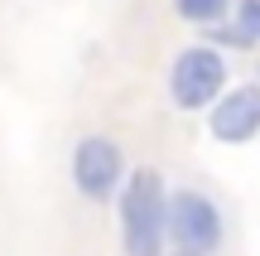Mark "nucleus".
Wrapping results in <instances>:
<instances>
[{
	"instance_id": "obj_5",
	"label": "nucleus",
	"mask_w": 260,
	"mask_h": 256,
	"mask_svg": "<svg viewBox=\"0 0 260 256\" xmlns=\"http://www.w3.org/2000/svg\"><path fill=\"white\" fill-rule=\"evenodd\" d=\"M207 126H212L217 140L226 145H246L251 135L260 131V87L255 82H241L222 97V102L207 111Z\"/></svg>"
},
{
	"instance_id": "obj_8",
	"label": "nucleus",
	"mask_w": 260,
	"mask_h": 256,
	"mask_svg": "<svg viewBox=\"0 0 260 256\" xmlns=\"http://www.w3.org/2000/svg\"><path fill=\"white\" fill-rule=\"evenodd\" d=\"M174 256H198V251H174Z\"/></svg>"
},
{
	"instance_id": "obj_1",
	"label": "nucleus",
	"mask_w": 260,
	"mask_h": 256,
	"mask_svg": "<svg viewBox=\"0 0 260 256\" xmlns=\"http://www.w3.org/2000/svg\"><path fill=\"white\" fill-rule=\"evenodd\" d=\"M164 232H169L164 179H159V169L140 164V169L125 179V193H121V242H125V256H159Z\"/></svg>"
},
{
	"instance_id": "obj_3",
	"label": "nucleus",
	"mask_w": 260,
	"mask_h": 256,
	"mask_svg": "<svg viewBox=\"0 0 260 256\" xmlns=\"http://www.w3.org/2000/svg\"><path fill=\"white\" fill-rule=\"evenodd\" d=\"M169 237L178 242V251L212 256L222 242V213L203 193H174L169 198Z\"/></svg>"
},
{
	"instance_id": "obj_2",
	"label": "nucleus",
	"mask_w": 260,
	"mask_h": 256,
	"mask_svg": "<svg viewBox=\"0 0 260 256\" xmlns=\"http://www.w3.org/2000/svg\"><path fill=\"white\" fill-rule=\"evenodd\" d=\"M226 82V63L217 48H183V53L174 58V73H169V92H174L178 106H188V111H203V106L217 102V92H222Z\"/></svg>"
},
{
	"instance_id": "obj_7",
	"label": "nucleus",
	"mask_w": 260,
	"mask_h": 256,
	"mask_svg": "<svg viewBox=\"0 0 260 256\" xmlns=\"http://www.w3.org/2000/svg\"><path fill=\"white\" fill-rule=\"evenodd\" d=\"M236 29L260 44V0H241V10H236Z\"/></svg>"
},
{
	"instance_id": "obj_4",
	"label": "nucleus",
	"mask_w": 260,
	"mask_h": 256,
	"mask_svg": "<svg viewBox=\"0 0 260 256\" xmlns=\"http://www.w3.org/2000/svg\"><path fill=\"white\" fill-rule=\"evenodd\" d=\"M73 184L87 193V198H111V189L121 184V150H116V140H106V135H87V140H77L73 150Z\"/></svg>"
},
{
	"instance_id": "obj_6",
	"label": "nucleus",
	"mask_w": 260,
	"mask_h": 256,
	"mask_svg": "<svg viewBox=\"0 0 260 256\" xmlns=\"http://www.w3.org/2000/svg\"><path fill=\"white\" fill-rule=\"evenodd\" d=\"M178 15L193 19V24H212L226 15V0H178Z\"/></svg>"
}]
</instances>
